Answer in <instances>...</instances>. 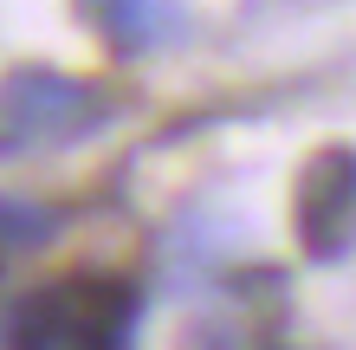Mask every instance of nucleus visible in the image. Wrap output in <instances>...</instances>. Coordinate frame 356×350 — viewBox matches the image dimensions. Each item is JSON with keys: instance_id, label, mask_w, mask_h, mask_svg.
Returning <instances> with one entry per match:
<instances>
[{"instance_id": "obj_1", "label": "nucleus", "mask_w": 356, "mask_h": 350, "mask_svg": "<svg viewBox=\"0 0 356 350\" xmlns=\"http://www.w3.org/2000/svg\"><path fill=\"white\" fill-rule=\"evenodd\" d=\"M136 331V285L65 273L13 312V350H123Z\"/></svg>"}, {"instance_id": "obj_2", "label": "nucleus", "mask_w": 356, "mask_h": 350, "mask_svg": "<svg viewBox=\"0 0 356 350\" xmlns=\"http://www.w3.org/2000/svg\"><path fill=\"white\" fill-rule=\"evenodd\" d=\"M104 117L111 111H104L97 85H85L72 72H52V65H19L0 78V162L65 150V143L91 136Z\"/></svg>"}, {"instance_id": "obj_3", "label": "nucleus", "mask_w": 356, "mask_h": 350, "mask_svg": "<svg viewBox=\"0 0 356 350\" xmlns=\"http://www.w3.org/2000/svg\"><path fill=\"white\" fill-rule=\"evenodd\" d=\"M291 234H298L305 260H343L356 246V150L350 143H324L318 156L298 169L291 189Z\"/></svg>"}, {"instance_id": "obj_4", "label": "nucleus", "mask_w": 356, "mask_h": 350, "mask_svg": "<svg viewBox=\"0 0 356 350\" xmlns=\"http://www.w3.org/2000/svg\"><path fill=\"white\" fill-rule=\"evenodd\" d=\"M85 13H91V26L111 39V46H123V52H143V46H156V39L175 33V13L162 7V0H85Z\"/></svg>"}, {"instance_id": "obj_5", "label": "nucleus", "mask_w": 356, "mask_h": 350, "mask_svg": "<svg viewBox=\"0 0 356 350\" xmlns=\"http://www.w3.org/2000/svg\"><path fill=\"white\" fill-rule=\"evenodd\" d=\"M52 234V221L39 208H19V201H0V240H39Z\"/></svg>"}]
</instances>
